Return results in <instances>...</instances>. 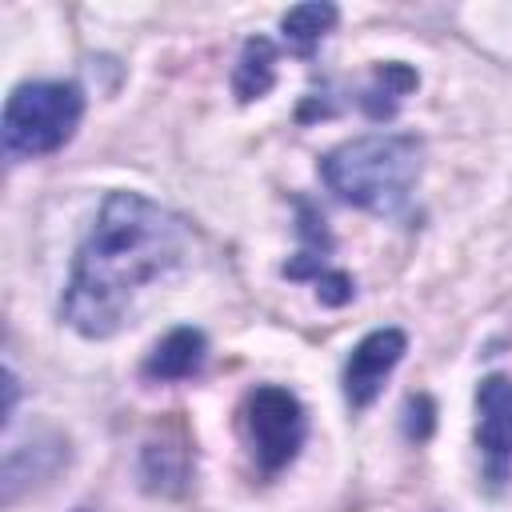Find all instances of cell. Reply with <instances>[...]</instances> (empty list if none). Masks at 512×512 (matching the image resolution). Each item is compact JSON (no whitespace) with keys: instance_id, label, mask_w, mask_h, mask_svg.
<instances>
[{"instance_id":"cell-12","label":"cell","mask_w":512,"mask_h":512,"mask_svg":"<svg viewBox=\"0 0 512 512\" xmlns=\"http://www.w3.org/2000/svg\"><path fill=\"white\" fill-rule=\"evenodd\" d=\"M336 16H340L336 4H296V8L284 12L280 28H284V40L292 44V52L312 56V48L320 44V36L332 32Z\"/></svg>"},{"instance_id":"cell-13","label":"cell","mask_w":512,"mask_h":512,"mask_svg":"<svg viewBox=\"0 0 512 512\" xmlns=\"http://www.w3.org/2000/svg\"><path fill=\"white\" fill-rule=\"evenodd\" d=\"M316 296H320V304H328V308H340V304H348L352 300V276L348 272H340V268H328L324 276H316Z\"/></svg>"},{"instance_id":"cell-6","label":"cell","mask_w":512,"mask_h":512,"mask_svg":"<svg viewBox=\"0 0 512 512\" xmlns=\"http://www.w3.org/2000/svg\"><path fill=\"white\" fill-rule=\"evenodd\" d=\"M476 408H480L476 440L484 452V472L492 484H504V476L512 472V380L500 372L484 376L476 388Z\"/></svg>"},{"instance_id":"cell-7","label":"cell","mask_w":512,"mask_h":512,"mask_svg":"<svg viewBox=\"0 0 512 512\" xmlns=\"http://www.w3.org/2000/svg\"><path fill=\"white\" fill-rule=\"evenodd\" d=\"M208 360V340L200 328H172L144 360V376L148 380H188L204 368Z\"/></svg>"},{"instance_id":"cell-2","label":"cell","mask_w":512,"mask_h":512,"mask_svg":"<svg viewBox=\"0 0 512 512\" xmlns=\"http://www.w3.org/2000/svg\"><path fill=\"white\" fill-rule=\"evenodd\" d=\"M420 140L408 132H372L344 140L320 160V176L336 200L376 212V216H396L416 180H420Z\"/></svg>"},{"instance_id":"cell-14","label":"cell","mask_w":512,"mask_h":512,"mask_svg":"<svg viewBox=\"0 0 512 512\" xmlns=\"http://www.w3.org/2000/svg\"><path fill=\"white\" fill-rule=\"evenodd\" d=\"M432 416H436L432 400L428 396H412L408 408H404V432H408V440H428L432 436Z\"/></svg>"},{"instance_id":"cell-3","label":"cell","mask_w":512,"mask_h":512,"mask_svg":"<svg viewBox=\"0 0 512 512\" xmlns=\"http://www.w3.org/2000/svg\"><path fill=\"white\" fill-rule=\"evenodd\" d=\"M84 116V92L64 80L20 84L4 104V152L8 156H48L64 148Z\"/></svg>"},{"instance_id":"cell-10","label":"cell","mask_w":512,"mask_h":512,"mask_svg":"<svg viewBox=\"0 0 512 512\" xmlns=\"http://www.w3.org/2000/svg\"><path fill=\"white\" fill-rule=\"evenodd\" d=\"M140 480L148 492H164L176 496L188 480V448L184 444H168V440H148L144 456H140Z\"/></svg>"},{"instance_id":"cell-5","label":"cell","mask_w":512,"mask_h":512,"mask_svg":"<svg viewBox=\"0 0 512 512\" xmlns=\"http://www.w3.org/2000/svg\"><path fill=\"white\" fill-rule=\"evenodd\" d=\"M404 352H408V336L400 328H376V332H368L352 348V356L344 364V400L352 408H368L380 396L384 380L392 376V368L400 364Z\"/></svg>"},{"instance_id":"cell-9","label":"cell","mask_w":512,"mask_h":512,"mask_svg":"<svg viewBox=\"0 0 512 512\" xmlns=\"http://www.w3.org/2000/svg\"><path fill=\"white\" fill-rule=\"evenodd\" d=\"M416 84H420V80H416V72H412L408 64L388 60V64H376V68H372V76H368V84H364V92H360L356 100H360V108H364L372 120H388V116H396L400 100H404Z\"/></svg>"},{"instance_id":"cell-8","label":"cell","mask_w":512,"mask_h":512,"mask_svg":"<svg viewBox=\"0 0 512 512\" xmlns=\"http://www.w3.org/2000/svg\"><path fill=\"white\" fill-rule=\"evenodd\" d=\"M276 84V44L268 36H248L232 72V92L240 104L260 100L268 88Z\"/></svg>"},{"instance_id":"cell-11","label":"cell","mask_w":512,"mask_h":512,"mask_svg":"<svg viewBox=\"0 0 512 512\" xmlns=\"http://www.w3.org/2000/svg\"><path fill=\"white\" fill-rule=\"evenodd\" d=\"M296 208H300V252H296V260L284 264V276H292V280L324 276V272H328V268H324V256H328V248H332V236H328V228H324V216H320L308 200H296Z\"/></svg>"},{"instance_id":"cell-4","label":"cell","mask_w":512,"mask_h":512,"mask_svg":"<svg viewBox=\"0 0 512 512\" xmlns=\"http://www.w3.org/2000/svg\"><path fill=\"white\" fill-rule=\"evenodd\" d=\"M244 432L260 472H280L296 460L304 444V432H308L304 404L280 384H260L244 400Z\"/></svg>"},{"instance_id":"cell-1","label":"cell","mask_w":512,"mask_h":512,"mask_svg":"<svg viewBox=\"0 0 512 512\" xmlns=\"http://www.w3.org/2000/svg\"><path fill=\"white\" fill-rule=\"evenodd\" d=\"M188 252V228L140 192H112L76 248L60 316L88 340L124 328L136 296L172 276Z\"/></svg>"}]
</instances>
